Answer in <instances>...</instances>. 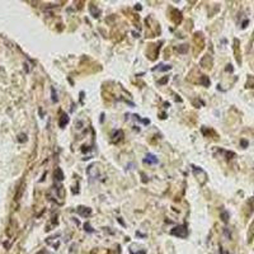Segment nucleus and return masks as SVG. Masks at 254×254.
Segmentation results:
<instances>
[{"label": "nucleus", "instance_id": "nucleus-1", "mask_svg": "<svg viewBox=\"0 0 254 254\" xmlns=\"http://www.w3.org/2000/svg\"><path fill=\"white\" fill-rule=\"evenodd\" d=\"M175 230H171V234L175 235V236H179V238H184L187 235V230L184 226H177L174 227Z\"/></svg>", "mask_w": 254, "mask_h": 254}, {"label": "nucleus", "instance_id": "nucleus-2", "mask_svg": "<svg viewBox=\"0 0 254 254\" xmlns=\"http://www.w3.org/2000/svg\"><path fill=\"white\" fill-rule=\"evenodd\" d=\"M145 163H147V164H155V163H158V159L155 158L154 155H151V154H149L146 158H145V160H144Z\"/></svg>", "mask_w": 254, "mask_h": 254}, {"label": "nucleus", "instance_id": "nucleus-3", "mask_svg": "<svg viewBox=\"0 0 254 254\" xmlns=\"http://www.w3.org/2000/svg\"><path fill=\"white\" fill-rule=\"evenodd\" d=\"M55 175L57 177V179H58V181H62V179H64V173L61 171V169H56V171H55Z\"/></svg>", "mask_w": 254, "mask_h": 254}, {"label": "nucleus", "instance_id": "nucleus-4", "mask_svg": "<svg viewBox=\"0 0 254 254\" xmlns=\"http://www.w3.org/2000/svg\"><path fill=\"white\" fill-rule=\"evenodd\" d=\"M68 122H69V117L66 116V114H64V116H62V118H61V121H60V126L64 127V126H65L66 123H68Z\"/></svg>", "mask_w": 254, "mask_h": 254}, {"label": "nucleus", "instance_id": "nucleus-5", "mask_svg": "<svg viewBox=\"0 0 254 254\" xmlns=\"http://www.w3.org/2000/svg\"><path fill=\"white\" fill-rule=\"evenodd\" d=\"M80 213L81 215H84V216H88V215H90L92 211H90V208H88L86 207V210H80Z\"/></svg>", "mask_w": 254, "mask_h": 254}]
</instances>
